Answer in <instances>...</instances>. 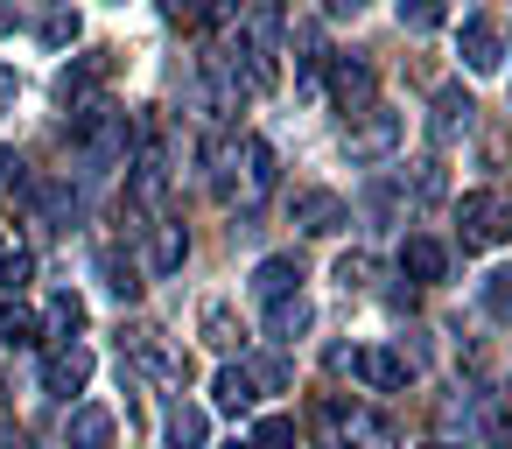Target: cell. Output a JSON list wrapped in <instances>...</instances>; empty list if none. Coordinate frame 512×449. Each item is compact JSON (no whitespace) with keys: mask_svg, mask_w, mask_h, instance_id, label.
I'll use <instances>...</instances> for the list:
<instances>
[{"mask_svg":"<svg viewBox=\"0 0 512 449\" xmlns=\"http://www.w3.org/2000/svg\"><path fill=\"white\" fill-rule=\"evenodd\" d=\"M456 225H463V246H498V239H512V204L498 190H470L456 204Z\"/></svg>","mask_w":512,"mask_h":449,"instance_id":"7a4b0ae2","label":"cell"},{"mask_svg":"<svg viewBox=\"0 0 512 449\" xmlns=\"http://www.w3.org/2000/svg\"><path fill=\"white\" fill-rule=\"evenodd\" d=\"M246 372H253L260 393H281V386H288V365H274V358H246Z\"/></svg>","mask_w":512,"mask_h":449,"instance_id":"1f68e13d","label":"cell"},{"mask_svg":"<svg viewBox=\"0 0 512 449\" xmlns=\"http://www.w3.org/2000/svg\"><path fill=\"white\" fill-rule=\"evenodd\" d=\"M330 99H337L344 120L372 113V106H379V71H372L365 57H330Z\"/></svg>","mask_w":512,"mask_h":449,"instance_id":"3957f363","label":"cell"},{"mask_svg":"<svg viewBox=\"0 0 512 449\" xmlns=\"http://www.w3.org/2000/svg\"><path fill=\"white\" fill-rule=\"evenodd\" d=\"M148 260H155V274H176V267L190 260V232L169 225V218H155V253H148Z\"/></svg>","mask_w":512,"mask_h":449,"instance_id":"d6986e66","label":"cell"},{"mask_svg":"<svg viewBox=\"0 0 512 449\" xmlns=\"http://www.w3.org/2000/svg\"><path fill=\"white\" fill-rule=\"evenodd\" d=\"M162 15H169V22H190V15H197V0H162Z\"/></svg>","mask_w":512,"mask_h":449,"instance_id":"d590c367","label":"cell"},{"mask_svg":"<svg viewBox=\"0 0 512 449\" xmlns=\"http://www.w3.org/2000/svg\"><path fill=\"white\" fill-rule=\"evenodd\" d=\"M50 323H57L64 337H71V330H85V295H71V288H64V295H50Z\"/></svg>","mask_w":512,"mask_h":449,"instance_id":"4dcf8cb0","label":"cell"},{"mask_svg":"<svg viewBox=\"0 0 512 449\" xmlns=\"http://www.w3.org/2000/svg\"><path fill=\"white\" fill-rule=\"evenodd\" d=\"M421 449H456V442H421Z\"/></svg>","mask_w":512,"mask_h":449,"instance_id":"f35d334b","label":"cell"},{"mask_svg":"<svg viewBox=\"0 0 512 449\" xmlns=\"http://www.w3.org/2000/svg\"><path fill=\"white\" fill-rule=\"evenodd\" d=\"M344 449H400V435H393V421H379V414H351V435H344Z\"/></svg>","mask_w":512,"mask_h":449,"instance_id":"7402d4cb","label":"cell"},{"mask_svg":"<svg viewBox=\"0 0 512 449\" xmlns=\"http://www.w3.org/2000/svg\"><path fill=\"white\" fill-rule=\"evenodd\" d=\"M330 372H358V344H337L330 351Z\"/></svg>","mask_w":512,"mask_h":449,"instance_id":"e575fe53","label":"cell"},{"mask_svg":"<svg viewBox=\"0 0 512 449\" xmlns=\"http://www.w3.org/2000/svg\"><path fill=\"white\" fill-rule=\"evenodd\" d=\"M477 302H484V316H491V323H512V267H491Z\"/></svg>","mask_w":512,"mask_h":449,"instance_id":"cb8c5ba5","label":"cell"},{"mask_svg":"<svg viewBox=\"0 0 512 449\" xmlns=\"http://www.w3.org/2000/svg\"><path fill=\"white\" fill-rule=\"evenodd\" d=\"M239 169H246V197H267V190L281 183V155H274L260 134H246V141H239Z\"/></svg>","mask_w":512,"mask_h":449,"instance_id":"7c38bea8","label":"cell"},{"mask_svg":"<svg viewBox=\"0 0 512 449\" xmlns=\"http://www.w3.org/2000/svg\"><path fill=\"white\" fill-rule=\"evenodd\" d=\"M344 225H351V211H344L337 190H295V232L330 239V232H344Z\"/></svg>","mask_w":512,"mask_h":449,"instance_id":"52a82bcc","label":"cell"},{"mask_svg":"<svg viewBox=\"0 0 512 449\" xmlns=\"http://www.w3.org/2000/svg\"><path fill=\"white\" fill-rule=\"evenodd\" d=\"M36 176H29V162L15 155V148H0V190H29Z\"/></svg>","mask_w":512,"mask_h":449,"instance_id":"d6a6232c","label":"cell"},{"mask_svg":"<svg viewBox=\"0 0 512 449\" xmlns=\"http://www.w3.org/2000/svg\"><path fill=\"white\" fill-rule=\"evenodd\" d=\"M0 344H15V351L43 344V316H36V309H22V302H0Z\"/></svg>","mask_w":512,"mask_h":449,"instance_id":"ac0fdd59","label":"cell"},{"mask_svg":"<svg viewBox=\"0 0 512 449\" xmlns=\"http://www.w3.org/2000/svg\"><path fill=\"white\" fill-rule=\"evenodd\" d=\"M456 57H463L477 78H491V71L505 64V43H498V29H491V22H477V15H470V22L456 29Z\"/></svg>","mask_w":512,"mask_h":449,"instance_id":"9c48e42d","label":"cell"},{"mask_svg":"<svg viewBox=\"0 0 512 449\" xmlns=\"http://www.w3.org/2000/svg\"><path fill=\"white\" fill-rule=\"evenodd\" d=\"M351 414H358V407H351L344 393H330V400L316 407V442H323V449H344V435H351Z\"/></svg>","mask_w":512,"mask_h":449,"instance_id":"ffe728a7","label":"cell"},{"mask_svg":"<svg viewBox=\"0 0 512 449\" xmlns=\"http://www.w3.org/2000/svg\"><path fill=\"white\" fill-rule=\"evenodd\" d=\"M365 8V0H330V15H358Z\"/></svg>","mask_w":512,"mask_h":449,"instance_id":"8d00e7d4","label":"cell"},{"mask_svg":"<svg viewBox=\"0 0 512 449\" xmlns=\"http://www.w3.org/2000/svg\"><path fill=\"white\" fill-rule=\"evenodd\" d=\"M78 36H85L78 8H50V15H43V43H50V50H71Z\"/></svg>","mask_w":512,"mask_h":449,"instance_id":"4316f807","label":"cell"},{"mask_svg":"<svg viewBox=\"0 0 512 449\" xmlns=\"http://www.w3.org/2000/svg\"><path fill=\"white\" fill-rule=\"evenodd\" d=\"M22 197H29L50 225H71V218H78V190H71V183H29Z\"/></svg>","mask_w":512,"mask_h":449,"instance_id":"e0dca14e","label":"cell"},{"mask_svg":"<svg viewBox=\"0 0 512 449\" xmlns=\"http://www.w3.org/2000/svg\"><path fill=\"white\" fill-rule=\"evenodd\" d=\"M295 288H302V267H295L288 253H274V260L253 267V295H260V302H281V295H295Z\"/></svg>","mask_w":512,"mask_h":449,"instance_id":"5bb4252c","label":"cell"},{"mask_svg":"<svg viewBox=\"0 0 512 449\" xmlns=\"http://www.w3.org/2000/svg\"><path fill=\"white\" fill-rule=\"evenodd\" d=\"M393 148H400V113L372 106V113L351 120V155H358V162H386Z\"/></svg>","mask_w":512,"mask_h":449,"instance_id":"8992f818","label":"cell"},{"mask_svg":"<svg viewBox=\"0 0 512 449\" xmlns=\"http://www.w3.org/2000/svg\"><path fill=\"white\" fill-rule=\"evenodd\" d=\"M442 267H449V253H442V239H428V232H414V239L400 246V274H407V281H442Z\"/></svg>","mask_w":512,"mask_h":449,"instance_id":"4fadbf2b","label":"cell"},{"mask_svg":"<svg viewBox=\"0 0 512 449\" xmlns=\"http://www.w3.org/2000/svg\"><path fill=\"white\" fill-rule=\"evenodd\" d=\"M197 330H204V344H218V351H232V344L246 337V330H239V316H232V302H204Z\"/></svg>","mask_w":512,"mask_h":449,"instance_id":"44dd1931","label":"cell"},{"mask_svg":"<svg viewBox=\"0 0 512 449\" xmlns=\"http://www.w3.org/2000/svg\"><path fill=\"white\" fill-rule=\"evenodd\" d=\"M316 330V302L295 288V295H281V302H267V337L274 344H295V337H309Z\"/></svg>","mask_w":512,"mask_h":449,"instance_id":"30bf717a","label":"cell"},{"mask_svg":"<svg viewBox=\"0 0 512 449\" xmlns=\"http://www.w3.org/2000/svg\"><path fill=\"white\" fill-rule=\"evenodd\" d=\"M85 379H92V351H85V344L64 337V344L43 351V393H64V400H71V393H85Z\"/></svg>","mask_w":512,"mask_h":449,"instance_id":"5b68a950","label":"cell"},{"mask_svg":"<svg viewBox=\"0 0 512 449\" xmlns=\"http://www.w3.org/2000/svg\"><path fill=\"white\" fill-rule=\"evenodd\" d=\"M211 393H218V407H225V414H246V407L260 400V386H253V372H246V358H239V365H225V372L211 379Z\"/></svg>","mask_w":512,"mask_h":449,"instance_id":"2e32d148","label":"cell"},{"mask_svg":"<svg viewBox=\"0 0 512 449\" xmlns=\"http://www.w3.org/2000/svg\"><path fill=\"white\" fill-rule=\"evenodd\" d=\"M22 99V78H15V64H0V106H15Z\"/></svg>","mask_w":512,"mask_h":449,"instance_id":"836d02e7","label":"cell"},{"mask_svg":"<svg viewBox=\"0 0 512 449\" xmlns=\"http://www.w3.org/2000/svg\"><path fill=\"white\" fill-rule=\"evenodd\" d=\"M0 29H15V8H0Z\"/></svg>","mask_w":512,"mask_h":449,"instance_id":"74e56055","label":"cell"},{"mask_svg":"<svg viewBox=\"0 0 512 449\" xmlns=\"http://www.w3.org/2000/svg\"><path fill=\"white\" fill-rule=\"evenodd\" d=\"M99 274H106V288H113L120 302H134V295H141V267H134V260H120V253H99Z\"/></svg>","mask_w":512,"mask_h":449,"instance_id":"d4e9b609","label":"cell"},{"mask_svg":"<svg viewBox=\"0 0 512 449\" xmlns=\"http://www.w3.org/2000/svg\"><path fill=\"white\" fill-rule=\"evenodd\" d=\"M470 113H477V106H470V92H456V85H449V92L435 99V134H442V141H449V134H470Z\"/></svg>","mask_w":512,"mask_h":449,"instance_id":"603a6c76","label":"cell"},{"mask_svg":"<svg viewBox=\"0 0 512 449\" xmlns=\"http://www.w3.org/2000/svg\"><path fill=\"white\" fill-rule=\"evenodd\" d=\"M162 435H169V449H204L211 442V414L204 407H169V421H162Z\"/></svg>","mask_w":512,"mask_h":449,"instance_id":"9a60e30c","label":"cell"},{"mask_svg":"<svg viewBox=\"0 0 512 449\" xmlns=\"http://www.w3.org/2000/svg\"><path fill=\"white\" fill-rule=\"evenodd\" d=\"M253 449H302V435H295L288 414H260L253 421Z\"/></svg>","mask_w":512,"mask_h":449,"instance_id":"484cf974","label":"cell"},{"mask_svg":"<svg viewBox=\"0 0 512 449\" xmlns=\"http://www.w3.org/2000/svg\"><path fill=\"white\" fill-rule=\"evenodd\" d=\"M344 288H372V274H379V260L372 253H337V267H330Z\"/></svg>","mask_w":512,"mask_h":449,"instance_id":"f1b7e54d","label":"cell"},{"mask_svg":"<svg viewBox=\"0 0 512 449\" xmlns=\"http://www.w3.org/2000/svg\"><path fill=\"white\" fill-rule=\"evenodd\" d=\"M400 22L407 29H442L449 22V0H400Z\"/></svg>","mask_w":512,"mask_h":449,"instance_id":"f546056e","label":"cell"},{"mask_svg":"<svg viewBox=\"0 0 512 449\" xmlns=\"http://www.w3.org/2000/svg\"><path fill=\"white\" fill-rule=\"evenodd\" d=\"M113 435H120V421L99 400H85V407L64 414V449H113Z\"/></svg>","mask_w":512,"mask_h":449,"instance_id":"ba28073f","label":"cell"},{"mask_svg":"<svg viewBox=\"0 0 512 449\" xmlns=\"http://www.w3.org/2000/svg\"><path fill=\"white\" fill-rule=\"evenodd\" d=\"M162 197H169V169H162V155H155V148H141V155H134V169H127V218H155V211H162Z\"/></svg>","mask_w":512,"mask_h":449,"instance_id":"277c9868","label":"cell"},{"mask_svg":"<svg viewBox=\"0 0 512 449\" xmlns=\"http://www.w3.org/2000/svg\"><path fill=\"white\" fill-rule=\"evenodd\" d=\"M358 379H365V386H379V393H400V386L414 379V358H407V351H393V344L358 351Z\"/></svg>","mask_w":512,"mask_h":449,"instance_id":"8fae6325","label":"cell"},{"mask_svg":"<svg viewBox=\"0 0 512 449\" xmlns=\"http://www.w3.org/2000/svg\"><path fill=\"white\" fill-rule=\"evenodd\" d=\"M36 281V253H0V295H22Z\"/></svg>","mask_w":512,"mask_h":449,"instance_id":"83f0119b","label":"cell"},{"mask_svg":"<svg viewBox=\"0 0 512 449\" xmlns=\"http://www.w3.org/2000/svg\"><path fill=\"white\" fill-rule=\"evenodd\" d=\"M71 141H78L85 155H127L134 127H127L120 106H106V99H78V106H71Z\"/></svg>","mask_w":512,"mask_h":449,"instance_id":"6da1fadb","label":"cell"}]
</instances>
